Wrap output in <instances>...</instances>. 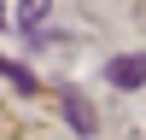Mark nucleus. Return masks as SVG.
<instances>
[{
  "label": "nucleus",
  "instance_id": "nucleus-4",
  "mask_svg": "<svg viewBox=\"0 0 146 140\" xmlns=\"http://www.w3.org/2000/svg\"><path fill=\"white\" fill-rule=\"evenodd\" d=\"M0 23H6V6H0Z\"/></svg>",
  "mask_w": 146,
  "mask_h": 140
},
{
  "label": "nucleus",
  "instance_id": "nucleus-3",
  "mask_svg": "<svg viewBox=\"0 0 146 140\" xmlns=\"http://www.w3.org/2000/svg\"><path fill=\"white\" fill-rule=\"evenodd\" d=\"M47 6H53V0H23V6H18L23 29H41V23H47Z\"/></svg>",
  "mask_w": 146,
  "mask_h": 140
},
{
  "label": "nucleus",
  "instance_id": "nucleus-1",
  "mask_svg": "<svg viewBox=\"0 0 146 140\" xmlns=\"http://www.w3.org/2000/svg\"><path fill=\"white\" fill-rule=\"evenodd\" d=\"M105 76H111L117 88H140V82H146V58H140V53H123V58H111Z\"/></svg>",
  "mask_w": 146,
  "mask_h": 140
},
{
  "label": "nucleus",
  "instance_id": "nucleus-2",
  "mask_svg": "<svg viewBox=\"0 0 146 140\" xmlns=\"http://www.w3.org/2000/svg\"><path fill=\"white\" fill-rule=\"evenodd\" d=\"M58 105H64V117H70V128H76V134H94V111H88V99H82V93H58Z\"/></svg>",
  "mask_w": 146,
  "mask_h": 140
}]
</instances>
